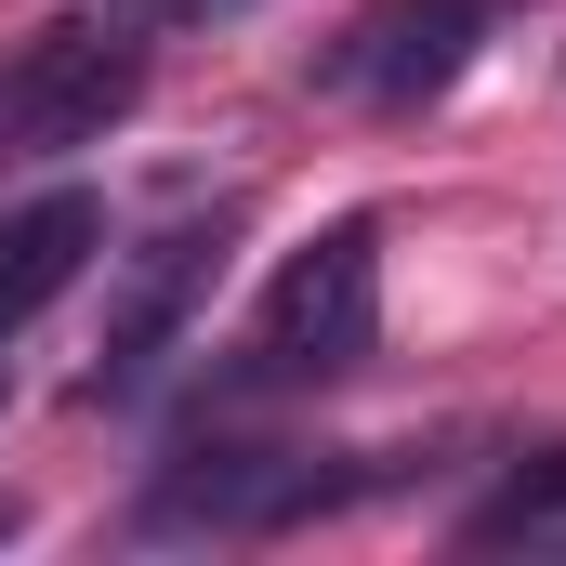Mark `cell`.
Segmentation results:
<instances>
[{
	"label": "cell",
	"mask_w": 566,
	"mask_h": 566,
	"mask_svg": "<svg viewBox=\"0 0 566 566\" xmlns=\"http://www.w3.org/2000/svg\"><path fill=\"white\" fill-rule=\"evenodd\" d=\"M382 343V224H316L303 251L277 264L264 290V316H251V369L264 382H329V369H356Z\"/></svg>",
	"instance_id": "obj_1"
},
{
	"label": "cell",
	"mask_w": 566,
	"mask_h": 566,
	"mask_svg": "<svg viewBox=\"0 0 566 566\" xmlns=\"http://www.w3.org/2000/svg\"><path fill=\"white\" fill-rule=\"evenodd\" d=\"M224 277V211L211 224H171V238H145L119 290H106V369H93V396H133L145 369L185 343V316H198V290Z\"/></svg>",
	"instance_id": "obj_3"
},
{
	"label": "cell",
	"mask_w": 566,
	"mask_h": 566,
	"mask_svg": "<svg viewBox=\"0 0 566 566\" xmlns=\"http://www.w3.org/2000/svg\"><path fill=\"white\" fill-rule=\"evenodd\" d=\"M0 541H13V514H0Z\"/></svg>",
	"instance_id": "obj_7"
},
{
	"label": "cell",
	"mask_w": 566,
	"mask_h": 566,
	"mask_svg": "<svg viewBox=\"0 0 566 566\" xmlns=\"http://www.w3.org/2000/svg\"><path fill=\"white\" fill-rule=\"evenodd\" d=\"M461 66H474V0H369L329 40V93H356V106H422Z\"/></svg>",
	"instance_id": "obj_4"
},
{
	"label": "cell",
	"mask_w": 566,
	"mask_h": 566,
	"mask_svg": "<svg viewBox=\"0 0 566 566\" xmlns=\"http://www.w3.org/2000/svg\"><path fill=\"white\" fill-rule=\"evenodd\" d=\"M133 93H145V40H119V27H66V40H40V53L0 80V158H66V145L106 133Z\"/></svg>",
	"instance_id": "obj_2"
},
{
	"label": "cell",
	"mask_w": 566,
	"mask_h": 566,
	"mask_svg": "<svg viewBox=\"0 0 566 566\" xmlns=\"http://www.w3.org/2000/svg\"><path fill=\"white\" fill-rule=\"evenodd\" d=\"M93 251H106V198H80V185H53V198L0 211V343H13L40 303H66Z\"/></svg>",
	"instance_id": "obj_5"
},
{
	"label": "cell",
	"mask_w": 566,
	"mask_h": 566,
	"mask_svg": "<svg viewBox=\"0 0 566 566\" xmlns=\"http://www.w3.org/2000/svg\"><path fill=\"white\" fill-rule=\"evenodd\" d=\"M461 541H474V554H566V448L554 461H514V474L474 501Z\"/></svg>",
	"instance_id": "obj_6"
}]
</instances>
